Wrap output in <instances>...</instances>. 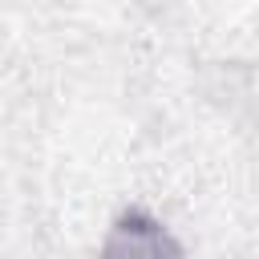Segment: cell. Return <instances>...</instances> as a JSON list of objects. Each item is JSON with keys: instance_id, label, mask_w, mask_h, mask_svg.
Returning a JSON list of instances; mask_svg holds the SVG:
<instances>
[{"instance_id": "obj_1", "label": "cell", "mask_w": 259, "mask_h": 259, "mask_svg": "<svg viewBox=\"0 0 259 259\" xmlns=\"http://www.w3.org/2000/svg\"><path fill=\"white\" fill-rule=\"evenodd\" d=\"M109 251H146V255H162L174 251V243H166V231L158 219H150L146 210H125L113 227Z\"/></svg>"}]
</instances>
